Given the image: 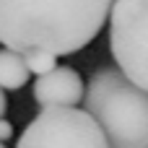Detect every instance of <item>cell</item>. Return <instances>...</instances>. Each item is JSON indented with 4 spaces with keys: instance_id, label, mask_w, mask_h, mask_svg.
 Returning <instances> with one entry per match:
<instances>
[{
    "instance_id": "ba28073f",
    "label": "cell",
    "mask_w": 148,
    "mask_h": 148,
    "mask_svg": "<svg viewBox=\"0 0 148 148\" xmlns=\"http://www.w3.org/2000/svg\"><path fill=\"white\" fill-rule=\"evenodd\" d=\"M10 135H13V125H10L5 117H0V143H5Z\"/></svg>"
},
{
    "instance_id": "277c9868",
    "label": "cell",
    "mask_w": 148,
    "mask_h": 148,
    "mask_svg": "<svg viewBox=\"0 0 148 148\" xmlns=\"http://www.w3.org/2000/svg\"><path fill=\"white\" fill-rule=\"evenodd\" d=\"M109 49L117 68L148 91V0H114Z\"/></svg>"
},
{
    "instance_id": "5b68a950",
    "label": "cell",
    "mask_w": 148,
    "mask_h": 148,
    "mask_svg": "<svg viewBox=\"0 0 148 148\" xmlns=\"http://www.w3.org/2000/svg\"><path fill=\"white\" fill-rule=\"evenodd\" d=\"M86 99L83 78L78 70L68 65H57L55 70L36 75L34 81V101L47 109V107H75Z\"/></svg>"
},
{
    "instance_id": "30bf717a",
    "label": "cell",
    "mask_w": 148,
    "mask_h": 148,
    "mask_svg": "<svg viewBox=\"0 0 148 148\" xmlns=\"http://www.w3.org/2000/svg\"><path fill=\"white\" fill-rule=\"evenodd\" d=\"M0 148H5V146H3V143H0Z\"/></svg>"
},
{
    "instance_id": "7a4b0ae2",
    "label": "cell",
    "mask_w": 148,
    "mask_h": 148,
    "mask_svg": "<svg viewBox=\"0 0 148 148\" xmlns=\"http://www.w3.org/2000/svg\"><path fill=\"white\" fill-rule=\"evenodd\" d=\"M83 109L101 125L109 148H148V91L120 68H99L88 78Z\"/></svg>"
},
{
    "instance_id": "6da1fadb",
    "label": "cell",
    "mask_w": 148,
    "mask_h": 148,
    "mask_svg": "<svg viewBox=\"0 0 148 148\" xmlns=\"http://www.w3.org/2000/svg\"><path fill=\"white\" fill-rule=\"evenodd\" d=\"M114 0H0V44L16 52L73 55L88 47Z\"/></svg>"
},
{
    "instance_id": "8992f818",
    "label": "cell",
    "mask_w": 148,
    "mask_h": 148,
    "mask_svg": "<svg viewBox=\"0 0 148 148\" xmlns=\"http://www.w3.org/2000/svg\"><path fill=\"white\" fill-rule=\"evenodd\" d=\"M29 75H31V70L23 60V52L3 47L0 49V88L18 91L29 83Z\"/></svg>"
},
{
    "instance_id": "52a82bcc",
    "label": "cell",
    "mask_w": 148,
    "mask_h": 148,
    "mask_svg": "<svg viewBox=\"0 0 148 148\" xmlns=\"http://www.w3.org/2000/svg\"><path fill=\"white\" fill-rule=\"evenodd\" d=\"M23 60L34 75H44L57 68V55L47 52V49H29V52H23Z\"/></svg>"
},
{
    "instance_id": "9c48e42d",
    "label": "cell",
    "mask_w": 148,
    "mask_h": 148,
    "mask_svg": "<svg viewBox=\"0 0 148 148\" xmlns=\"http://www.w3.org/2000/svg\"><path fill=\"white\" fill-rule=\"evenodd\" d=\"M3 91H5V88H0V117H5V109H8V99H5Z\"/></svg>"
},
{
    "instance_id": "3957f363",
    "label": "cell",
    "mask_w": 148,
    "mask_h": 148,
    "mask_svg": "<svg viewBox=\"0 0 148 148\" xmlns=\"http://www.w3.org/2000/svg\"><path fill=\"white\" fill-rule=\"evenodd\" d=\"M16 148H109V140L86 109L47 107L26 125Z\"/></svg>"
}]
</instances>
